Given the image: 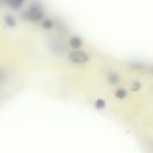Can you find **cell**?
<instances>
[{
	"label": "cell",
	"mask_w": 153,
	"mask_h": 153,
	"mask_svg": "<svg viewBox=\"0 0 153 153\" xmlns=\"http://www.w3.org/2000/svg\"><path fill=\"white\" fill-rule=\"evenodd\" d=\"M54 25H55V23H54V20L50 19V18H47V19H43V20H42V27H43L44 30H50V29L54 27Z\"/></svg>",
	"instance_id": "8992f818"
},
{
	"label": "cell",
	"mask_w": 153,
	"mask_h": 153,
	"mask_svg": "<svg viewBox=\"0 0 153 153\" xmlns=\"http://www.w3.org/2000/svg\"><path fill=\"white\" fill-rule=\"evenodd\" d=\"M108 80H109V82L110 84H117L118 82V80H120V76L116 74V73H111V74H109V76H108Z\"/></svg>",
	"instance_id": "ba28073f"
},
{
	"label": "cell",
	"mask_w": 153,
	"mask_h": 153,
	"mask_svg": "<svg viewBox=\"0 0 153 153\" xmlns=\"http://www.w3.org/2000/svg\"><path fill=\"white\" fill-rule=\"evenodd\" d=\"M94 106H96L97 109H103V108H105V100H104L103 98H97L96 102H94Z\"/></svg>",
	"instance_id": "9c48e42d"
},
{
	"label": "cell",
	"mask_w": 153,
	"mask_h": 153,
	"mask_svg": "<svg viewBox=\"0 0 153 153\" xmlns=\"http://www.w3.org/2000/svg\"><path fill=\"white\" fill-rule=\"evenodd\" d=\"M68 60L71 62H73V63L81 65V63H86L90 60V56L85 51H81L79 49H75V50H73V51H71L68 54Z\"/></svg>",
	"instance_id": "7a4b0ae2"
},
{
	"label": "cell",
	"mask_w": 153,
	"mask_h": 153,
	"mask_svg": "<svg viewBox=\"0 0 153 153\" xmlns=\"http://www.w3.org/2000/svg\"><path fill=\"white\" fill-rule=\"evenodd\" d=\"M23 17L32 23H38L43 19L44 17V11H43V7L38 4V2H35V4H31V6L24 12Z\"/></svg>",
	"instance_id": "6da1fadb"
},
{
	"label": "cell",
	"mask_w": 153,
	"mask_h": 153,
	"mask_svg": "<svg viewBox=\"0 0 153 153\" xmlns=\"http://www.w3.org/2000/svg\"><path fill=\"white\" fill-rule=\"evenodd\" d=\"M4 22L8 27H14L17 25V20L12 14H6L5 18H4Z\"/></svg>",
	"instance_id": "5b68a950"
},
{
	"label": "cell",
	"mask_w": 153,
	"mask_h": 153,
	"mask_svg": "<svg viewBox=\"0 0 153 153\" xmlns=\"http://www.w3.org/2000/svg\"><path fill=\"white\" fill-rule=\"evenodd\" d=\"M140 87H141V84L139 81H134L133 85H131V90L133 91H137V90H140Z\"/></svg>",
	"instance_id": "30bf717a"
},
{
	"label": "cell",
	"mask_w": 153,
	"mask_h": 153,
	"mask_svg": "<svg viewBox=\"0 0 153 153\" xmlns=\"http://www.w3.org/2000/svg\"><path fill=\"white\" fill-rule=\"evenodd\" d=\"M5 4L8 5L12 10H19L23 6L24 0H5Z\"/></svg>",
	"instance_id": "277c9868"
},
{
	"label": "cell",
	"mask_w": 153,
	"mask_h": 153,
	"mask_svg": "<svg viewBox=\"0 0 153 153\" xmlns=\"http://www.w3.org/2000/svg\"><path fill=\"white\" fill-rule=\"evenodd\" d=\"M68 44H69L71 48H73V49L75 50V49H79V48L82 45V41H81V38H80L79 36H73V37L69 38Z\"/></svg>",
	"instance_id": "3957f363"
},
{
	"label": "cell",
	"mask_w": 153,
	"mask_h": 153,
	"mask_svg": "<svg viewBox=\"0 0 153 153\" xmlns=\"http://www.w3.org/2000/svg\"><path fill=\"white\" fill-rule=\"evenodd\" d=\"M115 97L118 98V99H124V98L127 97V91H126L124 88L120 87V88H117V90L115 91Z\"/></svg>",
	"instance_id": "52a82bcc"
}]
</instances>
